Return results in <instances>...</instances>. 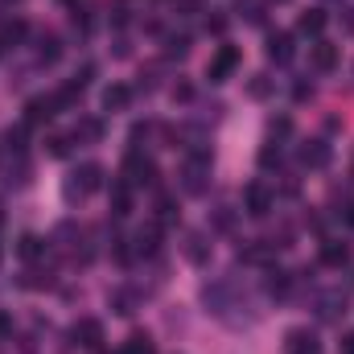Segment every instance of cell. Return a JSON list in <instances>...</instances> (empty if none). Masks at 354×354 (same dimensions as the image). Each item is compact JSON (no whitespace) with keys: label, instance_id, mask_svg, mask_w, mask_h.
Masks as SVG:
<instances>
[{"label":"cell","instance_id":"obj_40","mask_svg":"<svg viewBox=\"0 0 354 354\" xmlns=\"http://www.w3.org/2000/svg\"><path fill=\"white\" fill-rule=\"evenodd\" d=\"M0 50H4V41H0Z\"/></svg>","mask_w":354,"mask_h":354},{"label":"cell","instance_id":"obj_29","mask_svg":"<svg viewBox=\"0 0 354 354\" xmlns=\"http://www.w3.org/2000/svg\"><path fill=\"white\" fill-rule=\"evenodd\" d=\"M260 165H264V169L280 165V145H276V140H264V149H260Z\"/></svg>","mask_w":354,"mask_h":354},{"label":"cell","instance_id":"obj_10","mask_svg":"<svg viewBox=\"0 0 354 354\" xmlns=\"http://www.w3.org/2000/svg\"><path fill=\"white\" fill-rule=\"evenodd\" d=\"M71 338H75L79 346H87V351H99V342H103V326H99L95 317H83V322H75Z\"/></svg>","mask_w":354,"mask_h":354},{"label":"cell","instance_id":"obj_26","mask_svg":"<svg viewBox=\"0 0 354 354\" xmlns=\"http://www.w3.org/2000/svg\"><path fill=\"white\" fill-rule=\"evenodd\" d=\"M103 136V124L99 120H83L79 128H75V140H99Z\"/></svg>","mask_w":354,"mask_h":354},{"label":"cell","instance_id":"obj_3","mask_svg":"<svg viewBox=\"0 0 354 354\" xmlns=\"http://www.w3.org/2000/svg\"><path fill=\"white\" fill-rule=\"evenodd\" d=\"M272 206H276V194L268 189L264 181H252V185L243 189V210H248L252 218H268Z\"/></svg>","mask_w":354,"mask_h":354},{"label":"cell","instance_id":"obj_36","mask_svg":"<svg viewBox=\"0 0 354 354\" xmlns=\"http://www.w3.org/2000/svg\"><path fill=\"white\" fill-rule=\"evenodd\" d=\"M4 334H12V322H8V317L0 313V338H4Z\"/></svg>","mask_w":354,"mask_h":354},{"label":"cell","instance_id":"obj_35","mask_svg":"<svg viewBox=\"0 0 354 354\" xmlns=\"http://www.w3.org/2000/svg\"><path fill=\"white\" fill-rule=\"evenodd\" d=\"M189 95H194V91H189V83H177V87H174V99H189Z\"/></svg>","mask_w":354,"mask_h":354},{"label":"cell","instance_id":"obj_15","mask_svg":"<svg viewBox=\"0 0 354 354\" xmlns=\"http://www.w3.org/2000/svg\"><path fill=\"white\" fill-rule=\"evenodd\" d=\"M322 29H326V12L322 8H309V12L297 17V33L301 37H322Z\"/></svg>","mask_w":354,"mask_h":354},{"label":"cell","instance_id":"obj_12","mask_svg":"<svg viewBox=\"0 0 354 354\" xmlns=\"http://www.w3.org/2000/svg\"><path fill=\"white\" fill-rule=\"evenodd\" d=\"M292 54H297L292 33H268V58H272V62H280V66H284Z\"/></svg>","mask_w":354,"mask_h":354},{"label":"cell","instance_id":"obj_24","mask_svg":"<svg viewBox=\"0 0 354 354\" xmlns=\"http://www.w3.org/2000/svg\"><path fill=\"white\" fill-rule=\"evenodd\" d=\"M157 223H177V198L174 194H157Z\"/></svg>","mask_w":354,"mask_h":354},{"label":"cell","instance_id":"obj_33","mask_svg":"<svg viewBox=\"0 0 354 354\" xmlns=\"http://www.w3.org/2000/svg\"><path fill=\"white\" fill-rule=\"evenodd\" d=\"M292 99H297V103L313 99V83H297V87H292Z\"/></svg>","mask_w":354,"mask_h":354},{"label":"cell","instance_id":"obj_8","mask_svg":"<svg viewBox=\"0 0 354 354\" xmlns=\"http://www.w3.org/2000/svg\"><path fill=\"white\" fill-rule=\"evenodd\" d=\"M54 111H58V107H54V95H50V99H29V103H25V128H41V124H50Z\"/></svg>","mask_w":354,"mask_h":354},{"label":"cell","instance_id":"obj_1","mask_svg":"<svg viewBox=\"0 0 354 354\" xmlns=\"http://www.w3.org/2000/svg\"><path fill=\"white\" fill-rule=\"evenodd\" d=\"M181 189L185 194H206L210 189V153H189V161L181 165Z\"/></svg>","mask_w":354,"mask_h":354},{"label":"cell","instance_id":"obj_16","mask_svg":"<svg viewBox=\"0 0 354 354\" xmlns=\"http://www.w3.org/2000/svg\"><path fill=\"white\" fill-rule=\"evenodd\" d=\"M132 103V87H124V83H111V87L103 91V107L107 111H124Z\"/></svg>","mask_w":354,"mask_h":354},{"label":"cell","instance_id":"obj_21","mask_svg":"<svg viewBox=\"0 0 354 354\" xmlns=\"http://www.w3.org/2000/svg\"><path fill=\"white\" fill-rule=\"evenodd\" d=\"M288 288H292V276L280 272V268H272V272H268V292H272V297H288Z\"/></svg>","mask_w":354,"mask_h":354},{"label":"cell","instance_id":"obj_17","mask_svg":"<svg viewBox=\"0 0 354 354\" xmlns=\"http://www.w3.org/2000/svg\"><path fill=\"white\" fill-rule=\"evenodd\" d=\"M17 256H21V260H29V264H33V260H41V256H46V239H41V235H21Z\"/></svg>","mask_w":354,"mask_h":354},{"label":"cell","instance_id":"obj_22","mask_svg":"<svg viewBox=\"0 0 354 354\" xmlns=\"http://www.w3.org/2000/svg\"><path fill=\"white\" fill-rule=\"evenodd\" d=\"M111 309L124 313V317L136 313V292H132V288H115V292H111Z\"/></svg>","mask_w":354,"mask_h":354},{"label":"cell","instance_id":"obj_6","mask_svg":"<svg viewBox=\"0 0 354 354\" xmlns=\"http://www.w3.org/2000/svg\"><path fill=\"white\" fill-rule=\"evenodd\" d=\"M284 354H322V342L309 326H297L284 334Z\"/></svg>","mask_w":354,"mask_h":354},{"label":"cell","instance_id":"obj_34","mask_svg":"<svg viewBox=\"0 0 354 354\" xmlns=\"http://www.w3.org/2000/svg\"><path fill=\"white\" fill-rule=\"evenodd\" d=\"M206 29H210V33H223V29H227V17H210Z\"/></svg>","mask_w":354,"mask_h":354},{"label":"cell","instance_id":"obj_25","mask_svg":"<svg viewBox=\"0 0 354 354\" xmlns=\"http://www.w3.org/2000/svg\"><path fill=\"white\" fill-rule=\"evenodd\" d=\"M71 145H75V132H58V136H50V157H66Z\"/></svg>","mask_w":354,"mask_h":354},{"label":"cell","instance_id":"obj_31","mask_svg":"<svg viewBox=\"0 0 354 354\" xmlns=\"http://www.w3.org/2000/svg\"><path fill=\"white\" fill-rule=\"evenodd\" d=\"M214 227L231 231V227H235V210H231V206H218V214H214Z\"/></svg>","mask_w":354,"mask_h":354},{"label":"cell","instance_id":"obj_5","mask_svg":"<svg viewBox=\"0 0 354 354\" xmlns=\"http://www.w3.org/2000/svg\"><path fill=\"white\" fill-rule=\"evenodd\" d=\"M235 66H239V50H235V46H218V54H214L210 66H206V79H210V83H227V79L235 75Z\"/></svg>","mask_w":354,"mask_h":354},{"label":"cell","instance_id":"obj_39","mask_svg":"<svg viewBox=\"0 0 354 354\" xmlns=\"http://www.w3.org/2000/svg\"><path fill=\"white\" fill-rule=\"evenodd\" d=\"M0 223H4V206H0Z\"/></svg>","mask_w":354,"mask_h":354},{"label":"cell","instance_id":"obj_38","mask_svg":"<svg viewBox=\"0 0 354 354\" xmlns=\"http://www.w3.org/2000/svg\"><path fill=\"white\" fill-rule=\"evenodd\" d=\"M346 223H351V227H354V202H351V206H346Z\"/></svg>","mask_w":354,"mask_h":354},{"label":"cell","instance_id":"obj_23","mask_svg":"<svg viewBox=\"0 0 354 354\" xmlns=\"http://www.w3.org/2000/svg\"><path fill=\"white\" fill-rule=\"evenodd\" d=\"M120 354H157V346H153V338L149 334H132L128 342H124V351Z\"/></svg>","mask_w":354,"mask_h":354},{"label":"cell","instance_id":"obj_11","mask_svg":"<svg viewBox=\"0 0 354 354\" xmlns=\"http://www.w3.org/2000/svg\"><path fill=\"white\" fill-rule=\"evenodd\" d=\"M111 214L115 218H128L132 214V181H111Z\"/></svg>","mask_w":354,"mask_h":354},{"label":"cell","instance_id":"obj_13","mask_svg":"<svg viewBox=\"0 0 354 354\" xmlns=\"http://www.w3.org/2000/svg\"><path fill=\"white\" fill-rule=\"evenodd\" d=\"M185 260L198 264V268L210 260V239H206L202 231H189V235H185Z\"/></svg>","mask_w":354,"mask_h":354},{"label":"cell","instance_id":"obj_18","mask_svg":"<svg viewBox=\"0 0 354 354\" xmlns=\"http://www.w3.org/2000/svg\"><path fill=\"white\" fill-rule=\"evenodd\" d=\"M346 260H351L346 243H334V239H326V243H322V264H326V268H342Z\"/></svg>","mask_w":354,"mask_h":354},{"label":"cell","instance_id":"obj_30","mask_svg":"<svg viewBox=\"0 0 354 354\" xmlns=\"http://www.w3.org/2000/svg\"><path fill=\"white\" fill-rule=\"evenodd\" d=\"M169 58H185L189 54V37H169V50H165Z\"/></svg>","mask_w":354,"mask_h":354},{"label":"cell","instance_id":"obj_7","mask_svg":"<svg viewBox=\"0 0 354 354\" xmlns=\"http://www.w3.org/2000/svg\"><path fill=\"white\" fill-rule=\"evenodd\" d=\"M309 66H313L317 75H330V71L338 66V46H334V41H313V46H309Z\"/></svg>","mask_w":354,"mask_h":354},{"label":"cell","instance_id":"obj_20","mask_svg":"<svg viewBox=\"0 0 354 354\" xmlns=\"http://www.w3.org/2000/svg\"><path fill=\"white\" fill-rule=\"evenodd\" d=\"M342 309H346V292H330V297H322V301H317V313H322L326 322H334Z\"/></svg>","mask_w":354,"mask_h":354},{"label":"cell","instance_id":"obj_9","mask_svg":"<svg viewBox=\"0 0 354 354\" xmlns=\"http://www.w3.org/2000/svg\"><path fill=\"white\" fill-rule=\"evenodd\" d=\"M330 157H334V149H330L326 140H309V145H301V165H305V169H326Z\"/></svg>","mask_w":354,"mask_h":354},{"label":"cell","instance_id":"obj_37","mask_svg":"<svg viewBox=\"0 0 354 354\" xmlns=\"http://www.w3.org/2000/svg\"><path fill=\"white\" fill-rule=\"evenodd\" d=\"M342 354H354V334H346V338H342Z\"/></svg>","mask_w":354,"mask_h":354},{"label":"cell","instance_id":"obj_14","mask_svg":"<svg viewBox=\"0 0 354 354\" xmlns=\"http://www.w3.org/2000/svg\"><path fill=\"white\" fill-rule=\"evenodd\" d=\"M132 243H136V252H140V256H153V252L161 248V223H145V227L136 231V239H132Z\"/></svg>","mask_w":354,"mask_h":354},{"label":"cell","instance_id":"obj_32","mask_svg":"<svg viewBox=\"0 0 354 354\" xmlns=\"http://www.w3.org/2000/svg\"><path fill=\"white\" fill-rule=\"evenodd\" d=\"M4 140H8V149H12V153H21V149H25V128H8V136H4Z\"/></svg>","mask_w":354,"mask_h":354},{"label":"cell","instance_id":"obj_2","mask_svg":"<svg viewBox=\"0 0 354 354\" xmlns=\"http://www.w3.org/2000/svg\"><path fill=\"white\" fill-rule=\"evenodd\" d=\"M103 185V165H95V161H87V165H79L75 174L66 177V202H75V198H87V194H95Z\"/></svg>","mask_w":354,"mask_h":354},{"label":"cell","instance_id":"obj_19","mask_svg":"<svg viewBox=\"0 0 354 354\" xmlns=\"http://www.w3.org/2000/svg\"><path fill=\"white\" fill-rule=\"evenodd\" d=\"M37 58H41V62H58V58H62V41H58L54 33H41V37H37Z\"/></svg>","mask_w":354,"mask_h":354},{"label":"cell","instance_id":"obj_28","mask_svg":"<svg viewBox=\"0 0 354 354\" xmlns=\"http://www.w3.org/2000/svg\"><path fill=\"white\" fill-rule=\"evenodd\" d=\"M292 132V120L288 115H280V120H268V140H284Z\"/></svg>","mask_w":354,"mask_h":354},{"label":"cell","instance_id":"obj_4","mask_svg":"<svg viewBox=\"0 0 354 354\" xmlns=\"http://www.w3.org/2000/svg\"><path fill=\"white\" fill-rule=\"evenodd\" d=\"M124 174H128L132 185H157V165H153V157H145L140 149H132V153H128Z\"/></svg>","mask_w":354,"mask_h":354},{"label":"cell","instance_id":"obj_27","mask_svg":"<svg viewBox=\"0 0 354 354\" xmlns=\"http://www.w3.org/2000/svg\"><path fill=\"white\" fill-rule=\"evenodd\" d=\"M248 95H252V99H268V95H272V79H268V75H252Z\"/></svg>","mask_w":354,"mask_h":354}]
</instances>
